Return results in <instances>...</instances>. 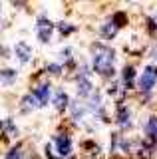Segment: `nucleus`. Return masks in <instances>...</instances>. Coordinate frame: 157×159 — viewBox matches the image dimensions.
<instances>
[{
    "mask_svg": "<svg viewBox=\"0 0 157 159\" xmlns=\"http://www.w3.org/2000/svg\"><path fill=\"white\" fill-rule=\"evenodd\" d=\"M0 131L6 133L8 137L18 135V127H16V123H14L10 117H8V119H2V121H0Z\"/></svg>",
    "mask_w": 157,
    "mask_h": 159,
    "instance_id": "11",
    "label": "nucleus"
},
{
    "mask_svg": "<svg viewBox=\"0 0 157 159\" xmlns=\"http://www.w3.org/2000/svg\"><path fill=\"white\" fill-rule=\"evenodd\" d=\"M137 84H139L141 92H151V89L155 88V84H157V64L145 66L143 72H141V76H139V80H137Z\"/></svg>",
    "mask_w": 157,
    "mask_h": 159,
    "instance_id": "2",
    "label": "nucleus"
},
{
    "mask_svg": "<svg viewBox=\"0 0 157 159\" xmlns=\"http://www.w3.org/2000/svg\"><path fill=\"white\" fill-rule=\"evenodd\" d=\"M115 34H117V26H115L114 22H111V20H110V22H105L104 26L100 28V36H101V38H105V40H111V38L115 36Z\"/></svg>",
    "mask_w": 157,
    "mask_h": 159,
    "instance_id": "12",
    "label": "nucleus"
},
{
    "mask_svg": "<svg viewBox=\"0 0 157 159\" xmlns=\"http://www.w3.org/2000/svg\"><path fill=\"white\" fill-rule=\"evenodd\" d=\"M54 141H56L54 145H56V151H58V155H60V157H68L72 153V139H70V135L60 133Z\"/></svg>",
    "mask_w": 157,
    "mask_h": 159,
    "instance_id": "4",
    "label": "nucleus"
},
{
    "mask_svg": "<svg viewBox=\"0 0 157 159\" xmlns=\"http://www.w3.org/2000/svg\"><path fill=\"white\" fill-rule=\"evenodd\" d=\"M147 28H149V32L153 36H157V18H153V16L147 18Z\"/></svg>",
    "mask_w": 157,
    "mask_h": 159,
    "instance_id": "19",
    "label": "nucleus"
},
{
    "mask_svg": "<svg viewBox=\"0 0 157 159\" xmlns=\"http://www.w3.org/2000/svg\"><path fill=\"white\" fill-rule=\"evenodd\" d=\"M36 107H38V103H36V99L32 98V93H28V96L22 98V111H32V109H36Z\"/></svg>",
    "mask_w": 157,
    "mask_h": 159,
    "instance_id": "16",
    "label": "nucleus"
},
{
    "mask_svg": "<svg viewBox=\"0 0 157 159\" xmlns=\"http://www.w3.org/2000/svg\"><path fill=\"white\" fill-rule=\"evenodd\" d=\"M58 28L62 30V34H64V36H68V34L76 32V26H74V24H70V22H64V20H62L60 24H58Z\"/></svg>",
    "mask_w": 157,
    "mask_h": 159,
    "instance_id": "18",
    "label": "nucleus"
},
{
    "mask_svg": "<svg viewBox=\"0 0 157 159\" xmlns=\"http://www.w3.org/2000/svg\"><path fill=\"white\" fill-rule=\"evenodd\" d=\"M14 80H16V72L14 70H8V68L0 70V82L2 84H14Z\"/></svg>",
    "mask_w": 157,
    "mask_h": 159,
    "instance_id": "15",
    "label": "nucleus"
},
{
    "mask_svg": "<svg viewBox=\"0 0 157 159\" xmlns=\"http://www.w3.org/2000/svg\"><path fill=\"white\" fill-rule=\"evenodd\" d=\"M145 135L149 143H157V116H151L145 123Z\"/></svg>",
    "mask_w": 157,
    "mask_h": 159,
    "instance_id": "8",
    "label": "nucleus"
},
{
    "mask_svg": "<svg viewBox=\"0 0 157 159\" xmlns=\"http://www.w3.org/2000/svg\"><path fill=\"white\" fill-rule=\"evenodd\" d=\"M111 22H114L117 28H119V26H123V24H125V14H121V12L114 14V18H111Z\"/></svg>",
    "mask_w": 157,
    "mask_h": 159,
    "instance_id": "20",
    "label": "nucleus"
},
{
    "mask_svg": "<svg viewBox=\"0 0 157 159\" xmlns=\"http://www.w3.org/2000/svg\"><path fill=\"white\" fill-rule=\"evenodd\" d=\"M121 78H123V86L129 89L133 86V80H135V68L133 66H125L123 72H121Z\"/></svg>",
    "mask_w": 157,
    "mask_h": 159,
    "instance_id": "13",
    "label": "nucleus"
},
{
    "mask_svg": "<svg viewBox=\"0 0 157 159\" xmlns=\"http://www.w3.org/2000/svg\"><path fill=\"white\" fill-rule=\"evenodd\" d=\"M114 60H115L114 48L101 46V44L92 46V68L100 76H105V78L114 76Z\"/></svg>",
    "mask_w": 157,
    "mask_h": 159,
    "instance_id": "1",
    "label": "nucleus"
},
{
    "mask_svg": "<svg viewBox=\"0 0 157 159\" xmlns=\"http://www.w3.org/2000/svg\"><path fill=\"white\" fill-rule=\"evenodd\" d=\"M92 89H94V86H92L90 78H87L86 74L78 76V93H80L82 98H90L92 96Z\"/></svg>",
    "mask_w": 157,
    "mask_h": 159,
    "instance_id": "7",
    "label": "nucleus"
},
{
    "mask_svg": "<svg viewBox=\"0 0 157 159\" xmlns=\"http://www.w3.org/2000/svg\"><path fill=\"white\" fill-rule=\"evenodd\" d=\"M117 123H119L121 129H127L131 125V111H129V107L121 106L119 109H117Z\"/></svg>",
    "mask_w": 157,
    "mask_h": 159,
    "instance_id": "9",
    "label": "nucleus"
},
{
    "mask_svg": "<svg viewBox=\"0 0 157 159\" xmlns=\"http://www.w3.org/2000/svg\"><path fill=\"white\" fill-rule=\"evenodd\" d=\"M84 116H86V106H82L80 102H74L72 103V119L78 121V119H82Z\"/></svg>",
    "mask_w": 157,
    "mask_h": 159,
    "instance_id": "14",
    "label": "nucleus"
},
{
    "mask_svg": "<svg viewBox=\"0 0 157 159\" xmlns=\"http://www.w3.org/2000/svg\"><path fill=\"white\" fill-rule=\"evenodd\" d=\"M32 98L36 99L38 107H44L48 103V99H50V84H40L38 88H34Z\"/></svg>",
    "mask_w": 157,
    "mask_h": 159,
    "instance_id": "5",
    "label": "nucleus"
},
{
    "mask_svg": "<svg viewBox=\"0 0 157 159\" xmlns=\"http://www.w3.org/2000/svg\"><path fill=\"white\" fill-rule=\"evenodd\" d=\"M36 32H38V40L46 44V42H50V38H52L54 24H52L48 18H38V22H36Z\"/></svg>",
    "mask_w": 157,
    "mask_h": 159,
    "instance_id": "3",
    "label": "nucleus"
},
{
    "mask_svg": "<svg viewBox=\"0 0 157 159\" xmlns=\"http://www.w3.org/2000/svg\"><path fill=\"white\" fill-rule=\"evenodd\" d=\"M46 70H48L50 74H60V72H62V70H60V66H56V64H48V66H46Z\"/></svg>",
    "mask_w": 157,
    "mask_h": 159,
    "instance_id": "21",
    "label": "nucleus"
},
{
    "mask_svg": "<svg viewBox=\"0 0 157 159\" xmlns=\"http://www.w3.org/2000/svg\"><path fill=\"white\" fill-rule=\"evenodd\" d=\"M14 54H16V58H18L20 64H28L30 58H32V48L28 46L26 42H18L16 46H14Z\"/></svg>",
    "mask_w": 157,
    "mask_h": 159,
    "instance_id": "6",
    "label": "nucleus"
},
{
    "mask_svg": "<svg viewBox=\"0 0 157 159\" xmlns=\"http://www.w3.org/2000/svg\"><path fill=\"white\" fill-rule=\"evenodd\" d=\"M0 20H2V6H0Z\"/></svg>",
    "mask_w": 157,
    "mask_h": 159,
    "instance_id": "22",
    "label": "nucleus"
},
{
    "mask_svg": "<svg viewBox=\"0 0 157 159\" xmlns=\"http://www.w3.org/2000/svg\"><path fill=\"white\" fill-rule=\"evenodd\" d=\"M68 103H70V98H68V93L64 92V89H58L56 96H54V107H56L58 111H64V109L68 107Z\"/></svg>",
    "mask_w": 157,
    "mask_h": 159,
    "instance_id": "10",
    "label": "nucleus"
},
{
    "mask_svg": "<svg viewBox=\"0 0 157 159\" xmlns=\"http://www.w3.org/2000/svg\"><path fill=\"white\" fill-rule=\"evenodd\" d=\"M6 159H24V149H22L20 145L12 147L10 151L6 153Z\"/></svg>",
    "mask_w": 157,
    "mask_h": 159,
    "instance_id": "17",
    "label": "nucleus"
}]
</instances>
